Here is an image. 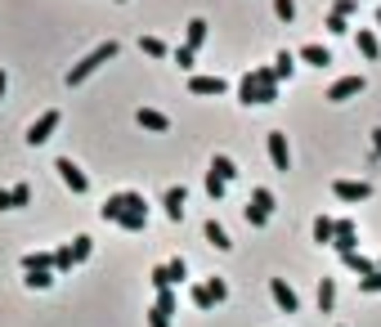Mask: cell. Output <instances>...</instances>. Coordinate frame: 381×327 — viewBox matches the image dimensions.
Here are the masks:
<instances>
[{"instance_id": "cell-1", "label": "cell", "mask_w": 381, "mask_h": 327, "mask_svg": "<svg viewBox=\"0 0 381 327\" xmlns=\"http://www.w3.org/2000/svg\"><path fill=\"white\" fill-rule=\"evenodd\" d=\"M108 59H117V41H103V45H94V50L85 54L81 63H72V72H68V85H81L85 76H94V72H99V67L108 63Z\"/></svg>"}, {"instance_id": "cell-2", "label": "cell", "mask_w": 381, "mask_h": 327, "mask_svg": "<svg viewBox=\"0 0 381 327\" xmlns=\"http://www.w3.org/2000/svg\"><path fill=\"white\" fill-rule=\"evenodd\" d=\"M269 211H274V193H269V188H256L251 202H247V224L265 229V224H269Z\"/></svg>"}, {"instance_id": "cell-3", "label": "cell", "mask_w": 381, "mask_h": 327, "mask_svg": "<svg viewBox=\"0 0 381 327\" xmlns=\"http://www.w3.org/2000/svg\"><path fill=\"white\" fill-rule=\"evenodd\" d=\"M59 121H63V112H59V108L41 112V117H36L32 126H27V143H32V148H36V143H45V139H50L54 130H59Z\"/></svg>"}, {"instance_id": "cell-4", "label": "cell", "mask_w": 381, "mask_h": 327, "mask_svg": "<svg viewBox=\"0 0 381 327\" xmlns=\"http://www.w3.org/2000/svg\"><path fill=\"white\" fill-rule=\"evenodd\" d=\"M54 170L63 175V184H68L72 193H90V179H85V170L76 166L72 157H59V161H54Z\"/></svg>"}, {"instance_id": "cell-5", "label": "cell", "mask_w": 381, "mask_h": 327, "mask_svg": "<svg viewBox=\"0 0 381 327\" xmlns=\"http://www.w3.org/2000/svg\"><path fill=\"white\" fill-rule=\"evenodd\" d=\"M269 161H274V170H283V175H287L292 170V148H287V134L283 130H269Z\"/></svg>"}, {"instance_id": "cell-6", "label": "cell", "mask_w": 381, "mask_h": 327, "mask_svg": "<svg viewBox=\"0 0 381 327\" xmlns=\"http://www.w3.org/2000/svg\"><path fill=\"white\" fill-rule=\"evenodd\" d=\"M332 193H337V202H368L373 197V184L368 179H337Z\"/></svg>"}, {"instance_id": "cell-7", "label": "cell", "mask_w": 381, "mask_h": 327, "mask_svg": "<svg viewBox=\"0 0 381 327\" xmlns=\"http://www.w3.org/2000/svg\"><path fill=\"white\" fill-rule=\"evenodd\" d=\"M355 94H364V76H341V81H332L323 99L328 103H346V99H355Z\"/></svg>"}, {"instance_id": "cell-8", "label": "cell", "mask_w": 381, "mask_h": 327, "mask_svg": "<svg viewBox=\"0 0 381 327\" xmlns=\"http://www.w3.org/2000/svg\"><path fill=\"white\" fill-rule=\"evenodd\" d=\"M269 296H274V305H278L283 314H296L301 310V296L287 287V278H269Z\"/></svg>"}, {"instance_id": "cell-9", "label": "cell", "mask_w": 381, "mask_h": 327, "mask_svg": "<svg viewBox=\"0 0 381 327\" xmlns=\"http://www.w3.org/2000/svg\"><path fill=\"white\" fill-rule=\"evenodd\" d=\"M355 220H337V233H332V247H337L341 256H350V251H359V242H355Z\"/></svg>"}, {"instance_id": "cell-10", "label": "cell", "mask_w": 381, "mask_h": 327, "mask_svg": "<svg viewBox=\"0 0 381 327\" xmlns=\"http://www.w3.org/2000/svg\"><path fill=\"white\" fill-rule=\"evenodd\" d=\"M184 202H188V193H184V184H175V188H166V197H161V206H166V220H184Z\"/></svg>"}, {"instance_id": "cell-11", "label": "cell", "mask_w": 381, "mask_h": 327, "mask_svg": "<svg viewBox=\"0 0 381 327\" xmlns=\"http://www.w3.org/2000/svg\"><path fill=\"white\" fill-rule=\"evenodd\" d=\"M256 85H260V103H274L278 99V81H274V67H251Z\"/></svg>"}, {"instance_id": "cell-12", "label": "cell", "mask_w": 381, "mask_h": 327, "mask_svg": "<svg viewBox=\"0 0 381 327\" xmlns=\"http://www.w3.org/2000/svg\"><path fill=\"white\" fill-rule=\"evenodd\" d=\"M135 121H139L144 130H152V134H166V130H170L166 112H157V108H139V112H135Z\"/></svg>"}, {"instance_id": "cell-13", "label": "cell", "mask_w": 381, "mask_h": 327, "mask_svg": "<svg viewBox=\"0 0 381 327\" xmlns=\"http://www.w3.org/2000/svg\"><path fill=\"white\" fill-rule=\"evenodd\" d=\"M188 90H193V94H224L229 81H224V76H193V81H188Z\"/></svg>"}, {"instance_id": "cell-14", "label": "cell", "mask_w": 381, "mask_h": 327, "mask_svg": "<svg viewBox=\"0 0 381 327\" xmlns=\"http://www.w3.org/2000/svg\"><path fill=\"white\" fill-rule=\"evenodd\" d=\"M296 59L310 63V67H328V63H332V50H328V45H301Z\"/></svg>"}, {"instance_id": "cell-15", "label": "cell", "mask_w": 381, "mask_h": 327, "mask_svg": "<svg viewBox=\"0 0 381 327\" xmlns=\"http://www.w3.org/2000/svg\"><path fill=\"white\" fill-rule=\"evenodd\" d=\"M211 175H215V179H224V184H233L242 170L233 166V157H224V152H220V157H211Z\"/></svg>"}, {"instance_id": "cell-16", "label": "cell", "mask_w": 381, "mask_h": 327, "mask_svg": "<svg viewBox=\"0 0 381 327\" xmlns=\"http://www.w3.org/2000/svg\"><path fill=\"white\" fill-rule=\"evenodd\" d=\"M292 72H296V54L283 50L278 59H274V81H292Z\"/></svg>"}, {"instance_id": "cell-17", "label": "cell", "mask_w": 381, "mask_h": 327, "mask_svg": "<svg viewBox=\"0 0 381 327\" xmlns=\"http://www.w3.org/2000/svg\"><path fill=\"white\" fill-rule=\"evenodd\" d=\"M355 45H359V54H364V59H377V54H381L377 36L368 32V27H359V32H355Z\"/></svg>"}, {"instance_id": "cell-18", "label": "cell", "mask_w": 381, "mask_h": 327, "mask_svg": "<svg viewBox=\"0 0 381 327\" xmlns=\"http://www.w3.org/2000/svg\"><path fill=\"white\" fill-rule=\"evenodd\" d=\"M202 233H206V242H211L215 251H229V247H233V242H229V233H224V224H215V220H206Z\"/></svg>"}, {"instance_id": "cell-19", "label": "cell", "mask_w": 381, "mask_h": 327, "mask_svg": "<svg viewBox=\"0 0 381 327\" xmlns=\"http://www.w3.org/2000/svg\"><path fill=\"white\" fill-rule=\"evenodd\" d=\"M238 99H242L247 108H251V103H260V85H256V76H251V72L238 81Z\"/></svg>"}, {"instance_id": "cell-20", "label": "cell", "mask_w": 381, "mask_h": 327, "mask_svg": "<svg viewBox=\"0 0 381 327\" xmlns=\"http://www.w3.org/2000/svg\"><path fill=\"white\" fill-rule=\"evenodd\" d=\"M332 233H337V220H328V215L314 220V242L319 247H332Z\"/></svg>"}, {"instance_id": "cell-21", "label": "cell", "mask_w": 381, "mask_h": 327, "mask_svg": "<svg viewBox=\"0 0 381 327\" xmlns=\"http://www.w3.org/2000/svg\"><path fill=\"white\" fill-rule=\"evenodd\" d=\"M206 32H211V27H206V18H193V23H188V36H184V45L197 54V45L206 41Z\"/></svg>"}, {"instance_id": "cell-22", "label": "cell", "mask_w": 381, "mask_h": 327, "mask_svg": "<svg viewBox=\"0 0 381 327\" xmlns=\"http://www.w3.org/2000/svg\"><path fill=\"white\" fill-rule=\"evenodd\" d=\"M319 310L323 314L337 310V283H332V278H323V283H319Z\"/></svg>"}, {"instance_id": "cell-23", "label": "cell", "mask_w": 381, "mask_h": 327, "mask_svg": "<svg viewBox=\"0 0 381 327\" xmlns=\"http://www.w3.org/2000/svg\"><path fill=\"white\" fill-rule=\"evenodd\" d=\"M112 202L121 206V215H126V211H144V215H148V206H144V193H135V188H130V193H117Z\"/></svg>"}, {"instance_id": "cell-24", "label": "cell", "mask_w": 381, "mask_h": 327, "mask_svg": "<svg viewBox=\"0 0 381 327\" xmlns=\"http://www.w3.org/2000/svg\"><path fill=\"white\" fill-rule=\"evenodd\" d=\"M341 260H346V269H355L359 278H368L377 269V260H368V256H359V251H350V256H341Z\"/></svg>"}, {"instance_id": "cell-25", "label": "cell", "mask_w": 381, "mask_h": 327, "mask_svg": "<svg viewBox=\"0 0 381 327\" xmlns=\"http://www.w3.org/2000/svg\"><path fill=\"white\" fill-rule=\"evenodd\" d=\"M23 283L32 287V292H45V287H54V269H32Z\"/></svg>"}, {"instance_id": "cell-26", "label": "cell", "mask_w": 381, "mask_h": 327, "mask_svg": "<svg viewBox=\"0 0 381 327\" xmlns=\"http://www.w3.org/2000/svg\"><path fill=\"white\" fill-rule=\"evenodd\" d=\"M32 269H54V256H45V251H27V256H23V274H32Z\"/></svg>"}, {"instance_id": "cell-27", "label": "cell", "mask_w": 381, "mask_h": 327, "mask_svg": "<svg viewBox=\"0 0 381 327\" xmlns=\"http://www.w3.org/2000/svg\"><path fill=\"white\" fill-rule=\"evenodd\" d=\"M117 224L126 229V233H139V229H148V215H144V211H126V215H121Z\"/></svg>"}, {"instance_id": "cell-28", "label": "cell", "mask_w": 381, "mask_h": 327, "mask_svg": "<svg viewBox=\"0 0 381 327\" xmlns=\"http://www.w3.org/2000/svg\"><path fill=\"white\" fill-rule=\"evenodd\" d=\"M68 247H72V265H81V260H90V251H94V242H90V238H85V233H81V238H72V242H68Z\"/></svg>"}, {"instance_id": "cell-29", "label": "cell", "mask_w": 381, "mask_h": 327, "mask_svg": "<svg viewBox=\"0 0 381 327\" xmlns=\"http://www.w3.org/2000/svg\"><path fill=\"white\" fill-rule=\"evenodd\" d=\"M139 50L148 59H166V41H157V36H139Z\"/></svg>"}, {"instance_id": "cell-30", "label": "cell", "mask_w": 381, "mask_h": 327, "mask_svg": "<svg viewBox=\"0 0 381 327\" xmlns=\"http://www.w3.org/2000/svg\"><path fill=\"white\" fill-rule=\"evenodd\" d=\"M152 310H161V314H166V319H170V314H175V310H179V301H175V292H170V287H161V292H157V305H152Z\"/></svg>"}, {"instance_id": "cell-31", "label": "cell", "mask_w": 381, "mask_h": 327, "mask_svg": "<svg viewBox=\"0 0 381 327\" xmlns=\"http://www.w3.org/2000/svg\"><path fill=\"white\" fill-rule=\"evenodd\" d=\"M202 287L211 292V301H215V305H220V301H229V283H224V278H215V274H211V278H206Z\"/></svg>"}, {"instance_id": "cell-32", "label": "cell", "mask_w": 381, "mask_h": 327, "mask_svg": "<svg viewBox=\"0 0 381 327\" xmlns=\"http://www.w3.org/2000/svg\"><path fill=\"white\" fill-rule=\"evenodd\" d=\"M166 278H170V287H179V283H188V265H184V260H179V256H175V260H170V265H166Z\"/></svg>"}, {"instance_id": "cell-33", "label": "cell", "mask_w": 381, "mask_h": 327, "mask_svg": "<svg viewBox=\"0 0 381 327\" xmlns=\"http://www.w3.org/2000/svg\"><path fill=\"white\" fill-rule=\"evenodd\" d=\"M359 292H368V296H381V269H373L368 278H359Z\"/></svg>"}, {"instance_id": "cell-34", "label": "cell", "mask_w": 381, "mask_h": 327, "mask_svg": "<svg viewBox=\"0 0 381 327\" xmlns=\"http://www.w3.org/2000/svg\"><path fill=\"white\" fill-rule=\"evenodd\" d=\"M355 9H359V0H332V18H346V23H350Z\"/></svg>"}, {"instance_id": "cell-35", "label": "cell", "mask_w": 381, "mask_h": 327, "mask_svg": "<svg viewBox=\"0 0 381 327\" xmlns=\"http://www.w3.org/2000/svg\"><path fill=\"white\" fill-rule=\"evenodd\" d=\"M72 269V247H59V251H54V274H68Z\"/></svg>"}, {"instance_id": "cell-36", "label": "cell", "mask_w": 381, "mask_h": 327, "mask_svg": "<svg viewBox=\"0 0 381 327\" xmlns=\"http://www.w3.org/2000/svg\"><path fill=\"white\" fill-rule=\"evenodd\" d=\"M274 14H278L283 23H292V18H296V0H274Z\"/></svg>"}, {"instance_id": "cell-37", "label": "cell", "mask_w": 381, "mask_h": 327, "mask_svg": "<svg viewBox=\"0 0 381 327\" xmlns=\"http://www.w3.org/2000/svg\"><path fill=\"white\" fill-rule=\"evenodd\" d=\"M148 283H152V292H161V287H170V278H166V265H157L148 274Z\"/></svg>"}, {"instance_id": "cell-38", "label": "cell", "mask_w": 381, "mask_h": 327, "mask_svg": "<svg viewBox=\"0 0 381 327\" xmlns=\"http://www.w3.org/2000/svg\"><path fill=\"white\" fill-rule=\"evenodd\" d=\"M193 305H197V310H215V301H211L206 287H193Z\"/></svg>"}, {"instance_id": "cell-39", "label": "cell", "mask_w": 381, "mask_h": 327, "mask_svg": "<svg viewBox=\"0 0 381 327\" xmlns=\"http://www.w3.org/2000/svg\"><path fill=\"white\" fill-rule=\"evenodd\" d=\"M224 188H229V184H224V179H215V175H211V170H206V193H211L215 202H220V197H224Z\"/></svg>"}, {"instance_id": "cell-40", "label": "cell", "mask_w": 381, "mask_h": 327, "mask_svg": "<svg viewBox=\"0 0 381 327\" xmlns=\"http://www.w3.org/2000/svg\"><path fill=\"white\" fill-rule=\"evenodd\" d=\"M9 193H14V206H27V202H32V188H27V184H14Z\"/></svg>"}, {"instance_id": "cell-41", "label": "cell", "mask_w": 381, "mask_h": 327, "mask_svg": "<svg viewBox=\"0 0 381 327\" xmlns=\"http://www.w3.org/2000/svg\"><path fill=\"white\" fill-rule=\"evenodd\" d=\"M328 32H332V36H346L350 23H346V18H332V14H328Z\"/></svg>"}, {"instance_id": "cell-42", "label": "cell", "mask_w": 381, "mask_h": 327, "mask_svg": "<svg viewBox=\"0 0 381 327\" xmlns=\"http://www.w3.org/2000/svg\"><path fill=\"white\" fill-rule=\"evenodd\" d=\"M175 63L188 72V67H193V50H188V45H179V50H175Z\"/></svg>"}, {"instance_id": "cell-43", "label": "cell", "mask_w": 381, "mask_h": 327, "mask_svg": "<svg viewBox=\"0 0 381 327\" xmlns=\"http://www.w3.org/2000/svg\"><path fill=\"white\" fill-rule=\"evenodd\" d=\"M148 327H170V319L161 310H148Z\"/></svg>"}, {"instance_id": "cell-44", "label": "cell", "mask_w": 381, "mask_h": 327, "mask_svg": "<svg viewBox=\"0 0 381 327\" xmlns=\"http://www.w3.org/2000/svg\"><path fill=\"white\" fill-rule=\"evenodd\" d=\"M0 211H14V193L9 188H0Z\"/></svg>"}, {"instance_id": "cell-45", "label": "cell", "mask_w": 381, "mask_h": 327, "mask_svg": "<svg viewBox=\"0 0 381 327\" xmlns=\"http://www.w3.org/2000/svg\"><path fill=\"white\" fill-rule=\"evenodd\" d=\"M373 148H377V157H381V130H373Z\"/></svg>"}, {"instance_id": "cell-46", "label": "cell", "mask_w": 381, "mask_h": 327, "mask_svg": "<svg viewBox=\"0 0 381 327\" xmlns=\"http://www.w3.org/2000/svg\"><path fill=\"white\" fill-rule=\"evenodd\" d=\"M5 85H9V81H5V72H0V99H5Z\"/></svg>"}, {"instance_id": "cell-47", "label": "cell", "mask_w": 381, "mask_h": 327, "mask_svg": "<svg viewBox=\"0 0 381 327\" xmlns=\"http://www.w3.org/2000/svg\"><path fill=\"white\" fill-rule=\"evenodd\" d=\"M377 27H381V9H377Z\"/></svg>"}, {"instance_id": "cell-48", "label": "cell", "mask_w": 381, "mask_h": 327, "mask_svg": "<svg viewBox=\"0 0 381 327\" xmlns=\"http://www.w3.org/2000/svg\"><path fill=\"white\" fill-rule=\"evenodd\" d=\"M377 269H381V260H377Z\"/></svg>"}, {"instance_id": "cell-49", "label": "cell", "mask_w": 381, "mask_h": 327, "mask_svg": "<svg viewBox=\"0 0 381 327\" xmlns=\"http://www.w3.org/2000/svg\"><path fill=\"white\" fill-rule=\"evenodd\" d=\"M121 5H126V0H121Z\"/></svg>"}]
</instances>
